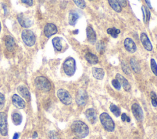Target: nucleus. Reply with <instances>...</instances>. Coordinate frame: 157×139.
<instances>
[{"mask_svg": "<svg viewBox=\"0 0 157 139\" xmlns=\"http://www.w3.org/2000/svg\"><path fill=\"white\" fill-rule=\"evenodd\" d=\"M92 74L93 77L98 80H102L104 77V71L101 68L93 67L92 68Z\"/></svg>", "mask_w": 157, "mask_h": 139, "instance_id": "obj_20", "label": "nucleus"}, {"mask_svg": "<svg viewBox=\"0 0 157 139\" xmlns=\"http://www.w3.org/2000/svg\"><path fill=\"white\" fill-rule=\"evenodd\" d=\"M4 40L6 46L8 51H13L15 46V42L13 38L10 35H6L4 37Z\"/></svg>", "mask_w": 157, "mask_h": 139, "instance_id": "obj_19", "label": "nucleus"}, {"mask_svg": "<svg viewBox=\"0 0 157 139\" xmlns=\"http://www.w3.org/2000/svg\"><path fill=\"white\" fill-rule=\"evenodd\" d=\"M146 4H147L148 7L150 8V9H152V7H151V3H150V0H145Z\"/></svg>", "mask_w": 157, "mask_h": 139, "instance_id": "obj_42", "label": "nucleus"}, {"mask_svg": "<svg viewBox=\"0 0 157 139\" xmlns=\"http://www.w3.org/2000/svg\"><path fill=\"white\" fill-rule=\"evenodd\" d=\"M112 84L113 87L117 90H120L121 89V84L117 79H113L112 80Z\"/></svg>", "mask_w": 157, "mask_h": 139, "instance_id": "obj_33", "label": "nucleus"}, {"mask_svg": "<svg viewBox=\"0 0 157 139\" xmlns=\"http://www.w3.org/2000/svg\"><path fill=\"white\" fill-rule=\"evenodd\" d=\"M63 70L65 74L68 76H72L75 72L76 70V63L75 60L72 57L67 58L63 65Z\"/></svg>", "mask_w": 157, "mask_h": 139, "instance_id": "obj_3", "label": "nucleus"}, {"mask_svg": "<svg viewBox=\"0 0 157 139\" xmlns=\"http://www.w3.org/2000/svg\"><path fill=\"white\" fill-rule=\"evenodd\" d=\"M18 138H19V134L18 133H15L12 139H18Z\"/></svg>", "mask_w": 157, "mask_h": 139, "instance_id": "obj_43", "label": "nucleus"}, {"mask_svg": "<svg viewBox=\"0 0 157 139\" xmlns=\"http://www.w3.org/2000/svg\"><path fill=\"white\" fill-rule=\"evenodd\" d=\"M121 69L123 70V71L127 75H129L131 73V71H130V68L129 67V66L124 62H121Z\"/></svg>", "mask_w": 157, "mask_h": 139, "instance_id": "obj_32", "label": "nucleus"}, {"mask_svg": "<svg viewBox=\"0 0 157 139\" xmlns=\"http://www.w3.org/2000/svg\"><path fill=\"white\" fill-rule=\"evenodd\" d=\"M23 41L28 46H33L36 43V37L34 33L29 29H24L21 32Z\"/></svg>", "mask_w": 157, "mask_h": 139, "instance_id": "obj_5", "label": "nucleus"}, {"mask_svg": "<svg viewBox=\"0 0 157 139\" xmlns=\"http://www.w3.org/2000/svg\"><path fill=\"white\" fill-rule=\"evenodd\" d=\"M144 9H145V18H146V21H149L150 19V15H151V13L150 11L149 10V9L147 7H144Z\"/></svg>", "mask_w": 157, "mask_h": 139, "instance_id": "obj_34", "label": "nucleus"}, {"mask_svg": "<svg viewBox=\"0 0 157 139\" xmlns=\"http://www.w3.org/2000/svg\"><path fill=\"white\" fill-rule=\"evenodd\" d=\"M73 133L78 138H85L89 134V128L88 126L80 120L74 121L71 126Z\"/></svg>", "mask_w": 157, "mask_h": 139, "instance_id": "obj_1", "label": "nucleus"}, {"mask_svg": "<svg viewBox=\"0 0 157 139\" xmlns=\"http://www.w3.org/2000/svg\"><path fill=\"white\" fill-rule=\"evenodd\" d=\"M88 101V95L85 90H80L77 93L75 102L80 106H84Z\"/></svg>", "mask_w": 157, "mask_h": 139, "instance_id": "obj_8", "label": "nucleus"}, {"mask_svg": "<svg viewBox=\"0 0 157 139\" xmlns=\"http://www.w3.org/2000/svg\"><path fill=\"white\" fill-rule=\"evenodd\" d=\"M52 44L53 47L55 48V49L58 51H60L62 49L63 46L61 44V38L56 37H55L52 39Z\"/></svg>", "mask_w": 157, "mask_h": 139, "instance_id": "obj_25", "label": "nucleus"}, {"mask_svg": "<svg viewBox=\"0 0 157 139\" xmlns=\"http://www.w3.org/2000/svg\"><path fill=\"white\" fill-rule=\"evenodd\" d=\"M124 46L125 49L130 53H134L136 51V45L131 38H126L124 40Z\"/></svg>", "mask_w": 157, "mask_h": 139, "instance_id": "obj_13", "label": "nucleus"}, {"mask_svg": "<svg viewBox=\"0 0 157 139\" xmlns=\"http://www.w3.org/2000/svg\"><path fill=\"white\" fill-rule=\"evenodd\" d=\"M73 139H81V138H78V137H75V138H74Z\"/></svg>", "mask_w": 157, "mask_h": 139, "instance_id": "obj_45", "label": "nucleus"}, {"mask_svg": "<svg viewBox=\"0 0 157 139\" xmlns=\"http://www.w3.org/2000/svg\"><path fill=\"white\" fill-rule=\"evenodd\" d=\"M132 113L137 121H142L143 119V111L137 103H134L131 106Z\"/></svg>", "mask_w": 157, "mask_h": 139, "instance_id": "obj_9", "label": "nucleus"}, {"mask_svg": "<svg viewBox=\"0 0 157 139\" xmlns=\"http://www.w3.org/2000/svg\"><path fill=\"white\" fill-rule=\"evenodd\" d=\"M12 119L14 125L18 126L22 122V116L18 113H13L12 115Z\"/></svg>", "mask_w": 157, "mask_h": 139, "instance_id": "obj_26", "label": "nucleus"}, {"mask_svg": "<svg viewBox=\"0 0 157 139\" xmlns=\"http://www.w3.org/2000/svg\"><path fill=\"white\" fill-rule=\"evenodd\" d=\"M36 87L44 92L49 91L51 90L52 85L50 81L44 76H37L34 80Z\"/></svg>", "mask_w": 157, "mask_h": 139, "instance_id": "obj_4", "label": "nucleus"}, {"mask_svg": "<svg viewBox=\"0 0 157 139\" xmlns=\"http://www.w3.org/2000/svg\"><path fill=\"white\" fill-rule=\"evenodd\" d=\"M75 4L81 9H83L86 7V3L84 0H73Z\"/></svg>", "mask_w": 157, "mask_h": 139, "instance_id": "obj_30", "label": "nucleus"}, {"mask_svg": "<svg viewBox=\"0 0 157 139\" xmlns=\"http://www.w3.org/2000/svg\"><path fill=\"white\" fill-rule=\"evenodd\" d=\"M17 91L25 100L27 101H30V93L26 86L23 85L18 86L17 87Z\"/></svg>", "mask_w": 157, "mask_h": 139, "instance_id": "obj_16", "label": "nucleus"}, {"mask_svg": "<svg viewBox=\"0 0 157 139\" xmlns=\"http://www.w3.org/2000/svg\"><path fill=\"white\" fill-rule=\"evenodd\" d=\"M107 32L108 34L110 35L112 37L117 38L118 34L120 33V30L115 27H112V28H109L107 30Z\"/></svg>", "mask_w": 157, "mask_h": 139, "instance_id": "obj_27", "label": "nucleus"}, {"mask_svg": "<svg viewBox=\"0 0 157 139\" xmlns=\"http://www.w3.org/2000/svg\"><path fill=\"white\" fill-rule=\"evenodd\" d=\"M5 104V96L2 93H0V110L2 109Z\"/></svg>", "mask_w": 157, "mask_h": 139, "instance_id": "obj_35", "label": "nucleus"}, {"mask_svg": "<svg viewBox=\"0 0 157 139\" xmlns=\"http://www.w3.org/2000/svg\"><path fill=\"white\" fill-rule=\"evenodd\" d=\"M0 134L2 136H6L8 134L7 117L4 112H0Z\"/></svg>", "mask_w": 157, "mask_h": 139, "instance_id": "obj_7", "label": "nucleus"}, {"mask_svg": "<svg viewBox=\"0 0 157 139\" xmlns=\"http://www.w3.org/2000/svg\"><path fill=\"white\" fill-rule=\"evenodd\" d=\"M78 18H79V16L77 12L74 11L70 12L69 14V17H68V21H69V24L71 26H74L77 20L78 19Z\"/></svg>", "mask_w": 157, "mask_h": 139, "instance_id": "obj_22", "label": "nucleus"}, {"mask_svg": "<svg viewBox=\"0 0 157 139\" xmlns=\"http://www.w3.org/2000/svg\"><path fill=\"white\" fill-rule=\"evenodd\" d=\"M130 65L131 67L132 68V70H133L134 72H135L136 73H139L140 71V65L138 63V62L137 61V60L132 57L130 59Z\"/></svg>", "mask_w": 157, "mask_h": 139, "instance_id": "obj_24", "label": "nucleus"}, {"mask_svg": "<svg viewBox=\"0 0 157 139\" xmlns=\"http://www.w3.org/2000/svg\"><path fill=\"white\" fill-rule=\"evenodd\" d=\"M150 67L153 73L157 76V64L155 60L153 59H151L150 60Z\"/></svg>", "mask_w": 157, "mask_h": 139, "instance_id": "obj_29", "label": "nucleus"}, {"mask_svg": "<svg viewBox=\"0 0 157 139\" xmlns=\"http://www.w3.org/2000/svg\"><path fill=\"white\" fill-rule=\"evenodd\" d=\"M50 138L51 139H58V134L54 130L50 131Z\"/></svg>", "mask_w": 157, "mask_h": 139, "instance_id": "obj_37", "label": "nucleus"}, {"mask_svg": "<svg viewBox=\"0 0 157 139\" xmlns=\"http://www.w3.org/2000/svg\"><path fill=\"white\" fill-rule=\"evenodd\" d=\"M115 77H116V79H117L119 81L121 85H122V87H123V88L125 91H128L130 90L131 85H130L129 82L128 81V80L125 77H124L121 74H120L119 73H117L116 74Z\"/></svg>", "mask_w": 157, "mask_h": 139, "instance_id": "obj_15", "label": "nucleus"}, {"mask_svg": "<svg viewBox=\"0 0 157 139\" xmlns=\"http://www.w3.org/2000/svg\"><path fill=\"white\" fill-rule=\"evenodd\" d=\"M12 103L13 105L18 109H21L25 108V101L18 94H14L12 97Z\"/></svg>", "mask_w": 157, "mask_h": 139, "instance_id": "obj_14", "label": "nucleus"}, {"mask_svg": "<svg viewBox=\"0 0 157 139\" xmlns=\"http://www.w3.org/2000/svg\"><path fill=\"white\" fill-rule=\"evenodd\" d=\"M88 1H93V0H88Z\"/></svg>", "mask_w": 157, "mask_h": 139, "instance_id": "obj_47", "label": "nucleus"}, {"mask_svg": "<svg viewBox=\"0 0 157 139\" xmlns=\"http://www.w3.org/2000/svg\"><path fill=\"white\" fill-rule=\"evenodd\" d=\"M121 118L123 121H127V122H130V118L126 114V113H123L121 115Z\"/></svg>", "mask_w": 157, "mask_h": 139, "instance_id": "obj_38", "label": "nucleus"}, {"mask_svg": "<svg viewBox=\"0 0 157 139\" xmlns=\"http://www.w3.org/2000/svg\"><path fill=\"white\" fill-rule=\"evenodd\" d=\"M99 119L104 129L108 132H113L114 130L115 123L107 113H102L99 116Z\"/></svg>", "mask_w": 157, "mask_h": 139, "instance_id": "obj_2", "label": "nucleus"}, {"mask_svg": "<svg viewBox=\"0 0 157 139\" xmlns=\"http://www.w3.org/2000/svg\"><path fill=\"white\" fill-rule=\"evenodd\" d=\"M85 58L86 60L90 64L94 65L98 63V57L95 55L93 54L91 52H88L85 55Z\"/></svg>", "mask_w": 157, "mask_h": 139, "instance_id": "obj_21", "label": "nucleus"}, {"mask_svg": "<svg viewBox=\"0 0 157 139\" xmlns=\"http://www.w3.org/2000/svg\"><path fill=\"white\" fill-rule=\"evenodd\" d=\"M86 33L88 41L91 43H94L96 40V34L92 27L88 26L86 29Z\"/></svg>", "mask_w": 157, "mask_h": 139, "instance_id": "obj_18", "label": "nucleus"}, {"mask_svg": "<svg viewBox=\"0 0 157 139\" xmlns=\"http://www.w3.org/2000/svg\"><path fill=\"white\" fill-rule=\"evenodd\" d=\"M109 109L110 110V111L115 115V116H116L117 117L119 116L120 115V113H121V111H120V109L117 106L115 105V104H111L110 105V107H109Z\"/></svg>", "mask_w": 157, "mask_h": 139, "instance_id": "obj_28", "label": "nucleus"}, {"mask_svg": "<svg viewBox=\"0 0 157 139\" xmlns=\"http://www.w3.org/2000/svg\"><path fill=\"white\" fill-rule=\"evenodd\" d=\"M21 1L23 3L27 4L28 5H29V6H31L33 4V0H21Z\"/></svg>", "mask_w": 157, "mask_h": 139, "instance_id": "obj_40", "label": "nucleus"}, {"mask_svg": "<svg viewBox=\"0 0 157 139\" xmlns=\"http://www.w3.org/2000/svg\"><path fill=\"white\" fill-rule=\"evenodd\" d=\"M140 41H141L144 48L147 51H150L152 50V49H153L152 45H151V41L149 40L147 35L146 34V33H144V32L141 33L140 36Z\"/></svg>", "mask_w": 157, "mask_h": 139, "instance_id": "obj_12", "label": "nucleus"}, {"mask_svg": "<svg viewBox=\"0 0 157 139\" xmlns=\"http://www.w3.org/2000/svg\"><path fill=\"white\" fill-rule=\"evenodd\" d=\"M57 96L60 101L65 105H69L72 102V97L70 93L65 89H59L57 91Z\"/></svg>", "mask_w": 157, "mask_h": 139, "instance_id": "obj_6", "label": "nucleus"}, {"mask_svg": "<svg viewBox=\"0 0 157 139\" xmlns=\"http://www.w3.org/2000/svg\"><path fill=\"white\" fill-rule=\"evenodd\" d=\"M117 1L119 2V4L121 5V7H125L127 5V1H126V0H117Z\"/></svg>", "mask_w": 157, "mask_h": 139, "instance_id": "obj_39", "label": "nucleus"}, {"mask_svg": "<svg viewBox=\"0 0 157 139\" xmlns=\"http://www.w3.org/2000/svg\"><path fill=\"white\" fill-rule=\"evenodd\" d=\"M58 32L57 27L53 23H47L44 29V32L45 35L49 38L51 36L56 34Z\"/></svg>", "mask_w": 157, "mask_h": 139, "instance_id": "obj_10", "label": "nucleus"}, {"mask_svg": "<svg viewBox=\"0 0 157 139\" xmlns=\"http://www.w3.org/2000/svg\"><path fill=\"white\" fill-rule=\"evenodd\" d=\"M96 48H97L98 51L99 52H102L104 51V45L103 43H102V42H99L97 44Z\"/></svg>", "mask_w": 157, "mask_h": 139, "instance_id": "obj_36", "label": "nucleus"}, {"mask_svg": "<svg viewBox=\"0 0 157 139\" xmlns=\"http://www.w3.org/2000/svg\"><path fill=\"white\" fill-rule=\"evenodd\" d=\"M142 13H143V20H144V22L145 23L147 21H146V18H145V13L144 6H142Z\"/></svg>", "mask_w": 157, "mask_h": 139, "instance_id": "obj_41", "label": "nucleus"}, {"mask_svg": "<svg viewBox=\"0 0 157 139\" xmlns=\"http://www.w3.org/2000/svg\"><path fill=\"white\" fill-rule=\"evenodd\" d=\"M1 30V22H0V32Z\"/></svg>", "mask_w": 157, "mask_h": 139, "instance_id": "obj_46", "label": "nucleus"}, {"mask_svg": "<svg viewBox=\"0 0 157 139\" xmlns=\"http://www.w3.org/2000/svg\"><path fill=\"white\" fill-rule=\"evenodd\" d=\"M108 2L110 6L114 11L118 13L121 12V7L117 0H108Z\"/></svg>", "mask_w": 157, "mask_h": 139, "instance_id": "obj_23", "label": "nucleus"}, {"mask_svg": "<svg viewBox=\"0 0 157 139\" xmlns=\"http://www.w3.org/2000/svg\"><path fill=\"white\" fill-rule=\"evenodd\" d=\"M17 20L19 24L23 27H25V28H29L33 24V21L29 18H28V17H26V16H25L21 13L19 14L17 16Z\"/></svg>", "mask_w": 157, "mask_h": 139, "instance_id": "obj_11", "label": "nucleus"}, {"mask_svg": "<svg viewBox=\"0 0 157 139\" xmlns=\"http://www.w3.org/2000/svg\"><path fill=\"white\" fill-rule=\"evenodd\" d=\"M37 137V133L36 132H34L33 135V138H36Z\"/></svg>", "mask_w": 157, "mask_h": 139, "instance_id": "obj_44", "label": "nucleus"}, {"mask_svg": "<svg viewBox=\"0 0 157 139\" xmlns=\"http://www.w3.org/2000/svg\"><path fill=\"white\" fill-rule=\"evenodd\" d=\"M86 118H87L88 121L91 123V124H94L96 121V111L94 110V109L90 108V109H88L85 112Z\"/></svg>", "mask_w": 157, "mask_h": 139, "instance_id": "obj_17", "label": "nucleus"}, {"mask_svg": "<svg viewBox=\"0 0 157 139\" xmlns=\"http://www.w3.org/2000/svg\"><path fill=\"white\" fill-rule=\"evenodd\" d=\"M150 98L153 106H157V95L154 91H151L150 93Z\"/></svg>", "mask_w": 157, "mask_h": 139, "instance_id": "obj_31", "label": "nucleus"}]
</instances>
